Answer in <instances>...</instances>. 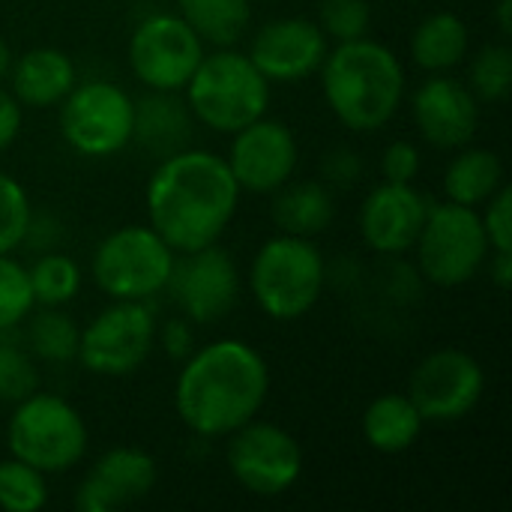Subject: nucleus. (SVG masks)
<instances>
[{"label": "nucleus", "mask_w": 512, "mask_h": 512, "mask_svg": "<svg viewBox=\"0 0 512 512\" xmlns=\"http://www.w3.org/2000/svg\"><path fill=\"white\" fill-rule=\"evenodd\" d=\"M432 201L414 183H381L360 204V237L378 255H408L423 231Z\"/></svg>", "instance_id": "nucleus-17"}, {"label": "nucleus", "mask_w": 512, "mask_h": 512, "mask_svg": "<svg viewBox=\"0 0 512 512\" xmlns=\"http://www.w3.org/2000/svg\"><path fill=\"white\" fill-rule=\"evenodd\" d=\"M471 93L480 102H507L512 90V51L507 45H486L471 60Z\"/></svg>", "instance_id": "nucleus-31"}, {"label": "nucleus", "mask_w": 512, "mask_h": 512, "mask_svg": "<svg viewBox=\"0 0 512 512\" xmlns=\"http://www.w3.org/2000/svg\"><path fill=\"white\" fill-rule=\"evenodd\" d=\"M192 132V114L186 102L177 99V93H159L150 90L144 99L135 102V132L132 141H138L144 150L162 156H171L189 144Z\"/></svg>", "instance_id": "nucleus-21"}, {"label": "nucleus", "mask_w": 512, "mask_h": 512, "mask_svg": "<svg viewBox=\"0 0 512 512\" xmlns=\"http://www.w3.org/2000/svg\"><path fill=\"white\" fill-rule=\"evenodd\" d=\"M495 18H498V30L504 36H510L512 30V0H498L495 6Z\"/></svg>", "instance_id": "nucleus-41"}, {"label": "nucleus", "mask_w": 512, "mask_h": 512, "mask_svg": "<svg viewBox=\"0 0 512 512\" xmlns=\"http://www.w3.org/2000/svg\"><path fill=\"white\" fill-rule=\"evenodd\" d=\"M156 345V321L144 300H111L78 339V363L99 378L138 372Z\"/></svg>", "instance_id": "nucleus-10"}, {"label": "nucleus", "mask_w": 512, "mask_h": 512, "mask_svg": "<svg viewBox=\"0 0 512 512\" xmlns=\"http://www.w3.org/2000/svg\"><path fill=\"white\" fill-rule=\"evenodd\" d=\"M39 390V372L27 345L15 339V330L0 333V402L15 405Z\"/></svg>", "instance_id": "nucleus-30"}, {"label": "nucleus", "mask_w": 512, "mask_h": 512, "mask_svg": "<svg viewBox=\"0 0 512 512\" xmlns=\"http://www.w3.org/2000/svg\"><path fill=\"white\" fill-rule=\"evenodd\" d=\"M225 162L240 192L273 195L288 180H294L300 147H297L294 132L282 120H273L264 114L231 135Z\"/></svg>", "instance_id": "nucleus-15"}, {"label": "nucleus", "mask_w": 512, "mask_h": 512, "mask_svg": "<svg viewBox=\"0 0 512 512\" xmlns=\"http://www.w3.org/2000/svg\"><path fill=\"white\" fill-rule=\"evenodd\" d=\"M270 396V366L243 339H216L195 348L177 375L174 408L198 438H228L258 417Z\"/></svg>", "instance_id": "nucleus-2"}, {"label": "nucleus", "mask_w": 512, "mask_h": 512, "mask_svg": "<svg viewBox=\"0 0 512 512\" xmlns=\"http://www.w3.org/2000/svg\"><path fill=\"white\" fill-rule=\"evenodd\" d=\"M486 372L462 348H441L423 357L408 381V399L426 423H459L483 399Z\"/></svg>", "instance_id": "nucleus-13"}, {"label": "nucleus", "mask_w": 512, "mask_h": 512, "mask_svg": "<svg viewBox=\"0 0 512 512\" xmlns=\"http://www.w3.org/2000/svg\"><path fill=\"white\" fill-rule=\"evenodd\" d=\"M321 174L333 186H354L363 174V159L351 147H336L321 162Z\"/></svg>", "instance_id": "nucleus-37"}, {"label": "nucleus", "mask_w": 512, "mask_h": 512, "mask_svg": "<svg viewBox=\"0 0 512 512\" xmlns=\"http://www.w3.org/2000/svg\"><path fill=\"white\" fill-rule=\"evenodd\" d=\"M273 222L282 234L294 237H315L324 234L336 219L333 192L321 180H288L282 189L273 192Z\"/></svg>", "instance_id": "nucleus-23"}, {"label": "nucleus", "mask_w": 512, "mask_h": 512, "mask_svg": "<svg viewBox=\"0 0 512 512\" xmlns=\"http://www.w3.org/2000/svg\"><path fill=\"white\" fill-rule=\"evenodd\" d=\"M411 252H417V267L426 282L438 288H459L486 267L492 246L477 207L441 201L429 207Z\"/></svg>", "instance_id": "nucleus-7"}, {"label": "nucleus", "mask_w": 512, "mask_h": 512, "mask_svg": "<svg viewBox=\"0 0 512 512\" xmlns=\"http://www.w3.org/2000/svg\"><path fill=\"white\" fill-rule=\"evenodd\" d=\"M177 15L216 48L234 45L252 21L249 0H177Z\"/></svg>", "instance_id": "nucleus-26"}, {"label": "nucleus", "mask_w": 512, "mask_h": 512, "mask_svg": "<svg viewBox=\"0 0 512 512\" xmlns=\"http://www.w3.org/2000/svg\"><path fill=\"white\" fill-rule=\"evenodd\" d=\"M426 420L408 399V393H384L369 402L363 414V438L375 453L399 456L411 450L423 435Z\"/></svg>", "instance_id": "nucleus-22"}, {"label": "nucleus", "mask_w": 512, "mask_h": 512, "mask_svg": "<svg viewBox=\"0 0 512 512\" xmlns=\"http://www.w3.org/2000/svg\"><path fill=\"white\" fill-rule=\"evenodd\" d=\"M33 306L36 300L30 291L27 267L12 255H0V333L15 330L33 312Z\"/></svg>", "instance_id": "nucleus-33"}, {"label": "nucleus", "mask_w": 512, "mask_h": 512, "mask_svg": "<svg viewBox=\"0 0 512 512\" xmlns=\"http://www.w3.org/2000/svg\"><path fill=\"white\" fill-rule=\"evenodd\" d=\"M483 231L489 237L492 252H512V189L504 183L486 204H483Z\"/></svg>", "instance_id": "nucleus-35"}, {"label": "nucleus", "mask_w": 512, "mask_h": 512, "mask_svg": "<svg viewBox=\"0 0 512 512\" xmlns=\"http://www.w3.org/2000/svg\"><path fill=\"white\" fill-rule=\"evenodd\" d=\"M225 459L240 489L258 498H279L303 477L300 441L288 429L264 420H249L231 432Z\"/></svg>", "instance_id": "nucleus-12"}, {"label": "nucleus", "mask_w": 512, "mask_h": 512, "mask_svg": "<svg viewBox=\"0 0 512 512\" xmlns=\"http://www.w3.org/2000/svg\"><path fill=\"white\" fill-rule=\"evenodd\" d=\"M165 291L192 324H216L240 300L237 261L219 243L183 252L174 258Z\"/></svg>", "instance_id": "nucleus-14"}, {"label": "nucleus", "mask_w": 512, "mask_h": 512, "mask_svg": "<svg viewBox=\"0 0 512 512\" xmlns=\"http://www.w3.org/2000/svg\"><path fill=\"white\" fill-rule=\"evenodd\" d=\"M183 93L192 120L219 135H234L264 117L270 105V81L258 72L249 54L234 51L231 45L204 54Z\"/></svg>", "instance_id": "nucleus-4"}, {"label": "nucleus", "mask_w": 512, "mask_h": 512, "mask_svg": "<svg viewBox=\"0 0 512 512\" xmlns=\"http://www.w3.org/2000/svg\"><path fill=\"white\" fill-rule=\"evenodd\" d=\"M12 60H15V57H12V48H9V42H6V39L0 36V84H3L6 78H9Z\"/></svg>", "instance_id": "nucleus-42"}, {"label": "nucleus", "mask_w": 512, "mask_h": 512, "mask_svg": "<svg viewBox=\"0 0 512 512\" xmlns=\"http://www.w3.org/2000/svg\"><path fill=\"white\" fill-rule=\"evenodd\" d=\"M204 54V39L177 12H153L138 21L126 48L132 75L159 93H183Z\"/></svg>", "instance_id": "nucleus-11"}, {"label": "nucleus", "mask_w": 512, "mask_h": 512, "mask_svg": "<svg viewBox=\"0 0 512 512\" xmlns=\"http://www.w3.org/2000/svg\"><path fill=\"white\" fill-rule=\"evenodd\" d=\"M78 72L66 51L60 48H30L12 60L9 69V93L21 102V108H57L63 96L75 87Z\"/></svg>", "instance_id": "nucleus-20"}, {"label": "nucleus", "mask_w": 512, "mask_h": 512, "mask_svg": "<svg viewBox=\"0 0 512 512\" xmlns=\"http://www.w3.org/2000/svg\"><path fill=\"white\" fill-rule=\"evenodd\" d=\"M24 321H27L24 345L36 360L63 366L78 357L81 330L72 321V315L63 312V306H42V312H36V315L30 312Z\"/></svg>", "instance_id": "nucleus-27"}, {"label": "nucleus", "mask_w": 512, "mask_h": 512, "mask_svg": "<svg viewBox=\"0 0 512 512\" xmlns=\"http://www.w3.org/2000/svg\"><path fill=\"white\" fill-rule=\"evenodd\" d=\"M489 279L498 291H507L512 285V252H492L489 255Z\"/></svg>", "instance_id": "nucleus-40"}, {"label": "nucleus", "mask_w": 512, "mask_h": 512, "mask_svg": "<svg viewBox=\"0 0 512 512\" xmlns=\"http://www.w3.org/2000/svg\"><path fill=\"white\" fill-rule=\"evenodd\" d=\"M87 423L75 405L54 393H30L15 402L6 423L9 456L33 465L36 471L66 474L87 453Z\"/></svg>", "instance_id": "nucleus-6"}, {"label": "nucleus", "mask_w": 512, "mask_h": 512, "mask_svg": "<svg viewBox=\"0 0 512 512\" xmlns=\"http://www.w3.org/2000/svg\"><path fill=\"white\" fill-rule=\"evenodd\" d=\"M321 90L333 117L354 132L384 129L405 102V66L369 36L339 42L321 63Z\"/></svg>", "instance_id": "nucleus-3"}, {"label": "nucleus", "mask_w": 512, "mask_h": 512, "mask_svg": "<svg viewBox=\"0 0 512 512\" xmlns=\"http://www.w3.org/2000/svg\"><path fill=\"white\" fill-rule=\"evenodd\" d=\"M45 504H48L45 474L15 456L3 459L0 462V510L39 512Z\"/></svg>", "instance_id": "nucleus-29"}, {"label": "nucleus", "mask_w": 512, "mask_h": 512, "mask_svg": "<svg viewBox=\"0 0 512 512\" xmlns=\"http://www.w3.org/2000/svg\"><path fill=\"white\" fill-rule=\"evenodd\" d=\"M33 219L30 198L24 186L0 171V255H12L21 243H27V228Z\"/></svg>", "instance_id": "nucleus-32"}, {"label": "nucleus", "mask_w": 512, "mask_h": 512, "mask_svg": "<svg viewBox=\"0 0 512 512\" xmlns=\"http://www.w3.org/2000/svg\"><path fill=\"white\" fill-rule=\"evenodd\" d=\"M36 306H66L81 291V267L63 252H45L27 267Z\"/></svg>", "instance_id": "nucleus-28"}, {"label": "nucleus", "mask_w": 512, "mask_h": 512, "mask_svg": "<svg viewBox=\"0 0 512 512\" xmlns=\"http://www.w3.org/2000/svg\"><path fill=\"white\" fill-rule=\"evenodd\" d=\"M144 204L147 225L183 255L219 243L237 213L240 186L225 156L183 147L162 156L147 180Z\"/></svg>", "instance_id": "nucleus-1"}, {"label": "nucleus", "mask_w": 512, "mask_h": 512, "mask_svg": "<svg viewBox=\"0 0 512 512\" xmlns=\"http://www.w3.org/2000/svg\"><path fill=\"white\" fill-rule=\"evenodd\" d=\"M318 24L336 42L360 39V36L369 33L372 6H369V0H324Z\"/></svg>", "instance_id": "nucleus-34"}, {"label": "nucleus", "mask_w": 512, "mask_h": 512, "mask_svg": "<svg viewBox=\"0 0 512 512\" xmlns=\"http://www.w3.org/2000/svg\"><path fill=\"white\" fill-rule=\"evenodd\" d=\"M156 486V459L138 447H114L96 459L90 474L75 492V507L81 512H117Z\"/></svg>", "instance_id": "nucleus-19"}, {"label": "nucleus", "mask_w": 512, "mask_h": 512, "mask_svg": "<svg viewBox=\"0 0 512 512\" xmlns=\"http://www.w3.org/2000/svg\"><path fill=\"white\" fill-rule=\"evenodd\" d=\"M177 252L150 225H123L93 249L90 273L111 300H147L165 291Z\"/></svg>", "instance_id": "nucleus-8"}, {"label": "nucleus", "mask_w": 512, "mask_h": 512, "mask_svg": "<svg viewBox=\"0 0 512 512\" xmlns=\"http://www.w3.org/2000/svg\"><path fill=\"white\" fill-rule=\"evenodd\" d=\"M468 24L456 12H432L411 33V60L432 75L456 69L468 57Z\"/></svg>", "instance_id": "nucleus-25"}, {"label": "nucleus", "mask_w": 512, "mask_h": 512, "mask_svg": "<svg viewBox=\"0 0 512 512\" xmlns=\"http://www.w3.org/2000/svg\"><path fill=\"white\" fill-rule=\"evenodd\" d=\"M327 285V264L309 237L276 234L261 243L249 267V291L258 309L273 321L309 315Z\"/></svg>", "instance_id": "nucleus-5"}, {"label": "nucleus", "mask_w": 512, "mask_h": 512, "mask_svg": "<svg viewBox=\"0 0 512 512\" xmlns=\"http://www.w3.org/2000/svg\"><path fill=\"white\" fill-rule=\"evenodd\" d=\"M327 51V33L318 21L276 18L252 36L249 60L270 84H294L312 78Z\"/></svg>", "instance_id": "nucleus-16"}, {"label": "nucleus", "mask_w": 512, "mask_h": 512, "mask_svg": "<svg viewBox=\"0 0 512 512\" xmlns=\"http://www.w3.org/2000/svg\"><path fill=\"white\" fill-rule=\"evenodd\" d=\"M135 99L114 81L90 78L60 102V135L84 159H108L132 144Z\"/></svg>", "instance_id": "nucleus-9"}, {"label": "nucleus", "mask_w": 512, "mask_h": 512, "mask_svg": "<svg viewBox=\"0 0 512 512\" xmlns=\"http://www.w3.org/2000/svg\"><path fill=\"white\" fill-rule=\"evenodd\" d=\"M504 186V162L489 147H459L444 171V195L462 207H483Z\"/></svg>", "instance_id": "nucleus-24"}, {"label": "nucleus", "mask_w": 512, "mask_h": 512, "mask_svg": "<svg viewBox=\"0 0 512 512\" xmlns=\"http://www.w3.org/2000/svg\"><path fill=\"white\" fill-rule=\"evenodd\" d=\"M21 123H24L21 102L0 84V153L15 144V138L21 132Z\"/></svg>", "instance_id": "nucleus-39"}, {"label": "nucleus", "mask_w": 512, "mask_h": 512, "mask_svg": "<svg viewBox=\"0 0 512 512\" xmlns=\"http://www.w3.org/2000/svg\"><path fill=\"white\" fill-rule=\"evenodd\" d=\"M159 345H162V351H165L171 360L183 363V360L195 351V330H192V321L183 318V315L165 321V327L159 330Z\"/></svg>", "instance_id": "nucleus-38"}, {"label": "nucleus", "mask_w": 512, "mask_h": 512, "mask_svg": "<svg viewBox=\"0 0 512 512\" xmlns=\"http://www.w3.org/2000/svg\"><path fill=\"white\" fill-rule=\"evenodd\" d=\"M411 117L420 135L438 150H459L474 141L480 126V99L453 75L426 78L411 96Z\"/></svg>", "instance_id": "nucleus-18"}, {"label": "nucleus", "mask_w": 512, "mask_h": 512, "mask_svg": "<svg viewBox=\"0 0 512 512\" xmlns=\"http://www.w3.org/2000/svg\"><path fill=\"white\" fill-rule=\"evenodd\" d=\"M423 168L420 147L411 141H393L381 153V174L387 183H414Z\"/></svg>", "instance_id": "nucleus-36"}]
</instances>
